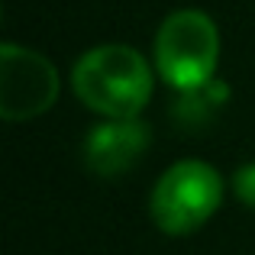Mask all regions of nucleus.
<instances>
[{
    "instance_id": "nucleus-4",
    "label": "nucleus",
    "mask_w": 255,
    "mask_h": 255,
    "mask_svg": "<svg viewBox=\"0 0 255 255\" xmlns=\"http://www.w3.org/2000/svg\"><path fill=\"white\" fill-rule=\"evenodd\" d=\"M58 71L42 52L16 42L0 45V117L6 123L42 117L58 100Z\"/></svg>"
},
{
    "instance_id": "nucleus-3",
    "label": "nucleus",
    "mask_w": 255,
    "mask_h": 255,
    "mask_svg": "<svg viewBox=\"0 0 255 255\" xmlns=\"http://www.w3.org/2000/svg\"><path fill=\"white\" fill-rule=\"evenodd\" d=\"M223 178L200 158H181L162 171L149 197V217L168 236L200 230L223 204Z\"/></svg>"
},
{
    "instance_id": "nucleus-6",
    "label": "nucleus",
    "mask_w": 255,
    "mask_h": 255,
    "mask_svg": "<svg viewBox=\"0 0 255 255\" xmlns=\"http://www.w3.org/2000/svg\"><path fill=\"white\" fill-rule=\"evenodd\" d=\"M233 194H236V200L243 207L255 210V162L243 165V168L233 174Z\"/></svg>"
},
{
    "instance_id": "nucleus-5",
    "label": "nucleus",
    "mask_w": 255,
    "mask_h": 255,
    "mask_svg": "<svg viewBox=\"0 0 255 255\" xmlns=\"http://www.w3.org/2000/svg\"><path fill=\"white\" fill-rule=\"evenodd\" d=\"M149 139H152V129L139 117L104 120L84 139V165L97 178H120L145 155Z\"/></svg>"
},
{
    "instance_id": "nucleus-1",
    "label": "nucleus",
    "mask_w": 255,
    "mask_h": 255,
    "mask_svg": "<svg viewBox=\"0 0 255 255\" xmlns=\"http://www.w3.org/2000/svg\"><path fill=\"white\" fill-rule=\"evenodd\" d=\"M71 91L104 120H132L152 97V65L129 45H97L75 62Z\"/></svg>"
},
{
    "instance_id": "nucleus-2",
    "label": "nucleus",
    "mask_w": 255,
    "mask_h": 255,
    "mask_svg": "<svg viewBox=\"0 0 255 255\" xmlns=\"http://www.w3.org/2000/svg\"><path fill=\"white\" fill-rule=\"evenodd\" d=\"M155 71L178 94L197 91L213 81L220 62V32L207 13L174 10L162 19L152 42Z\"/></svg>"
}]
</instances>
